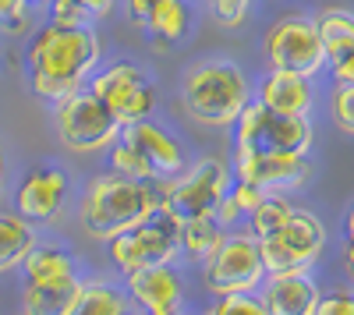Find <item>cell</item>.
Returning <instances> with one entry per match:
<instances>
[{"mask_svg": "<svg viewBox=\"0 0 354 315\" xmlns=\"http://www.w3.org/2000/svg\"><path fill=\"white\" fill-rule=\"evenodd\" d=\"M121 138H128L131 146L145 156V163L156 170V181H160V178H170V174H177V170L188 166L185 146H181V142H177L167 128H160V124L149 121V117L131 121V124H121Z\"/></svg>", "mask_w": 354, "mask_h": 315, "instance_id": "18", "label": "cell"}, {"mask_svg": "<svg viewBox=\"0 0 354 315\" xmlns=\"http://www.w3.org/2000/svg\"><path fill=\"white\" fill-rule=\"evenodd\" d=\"M36 248V223L21 213H0V276L21 269L25 255Z\"/></svg>", "mask_w": 354, "mask_h": 315, "instance_id": "23", "label": "cell"}, {"mask_svg": "<svg viewBox=\"0 0 354 315\" xmlns=\"http://www.w3.org/2000/svg\"><path fill=\"white\" fill-rule=\"evenodd\" d=\"M266 259L259 238L248 231H227L216 251L202 262V283L209 287L216 298L230 291H259V283L266 280Z\"/></svg>", "mask_w": 354, "mask_h": 315, "instance_id": "8", "label": "cell"}, {"mask_svg": "<svg viewBox=\"0 0 354 315\" xmlns=\"http://www.w3.org/2000/svg\"><path fill=\"white\" fill-rule=\"evenodd\" d=\"M4 178H8V160H4V149H0V191H4Z\"/></svg>", "mask_w": 354, "mask_h": 315, "instance_id": "36", "label": "cell"}, {"mask_svg": "<svg viewBox=\"0 0 354 315\" xmlns=\"http://www.w3.org/2000/svg\"><path fill=\"white\" fill-rule=\"evenodd\" d=\"M32 4H43V0H32Z\"/></svg>", "mask_w": 354, "mask_h": 315, "instance_id": "37", "label": "cell"}, {"mask_svg": "<svg viewBox=\"0 0 354 315\" xmlns=\"http://www.w3.org/2000/svg\"><path fill=\"white\" fill-rule=\"evenodd\" d=\"M248 8H252V0H209L213 18L227 28H238L248 18Z\"/></svg>", "mask_w": 354, "mask_h": 315, "instance_id": "30", "label": "cell"}, {"mask_svg": "<svg viewBox=\"0 0 354 315\" xmlns=\"http://www.w3.org/2000/svg\"><path fill=\"white\" fill-rule=\"evenodd\" d=\"M227 227L216 220V213H202V216H188L177 223V245H181V255L192 262H205L216 251V245L223 241Z\"/></svg>", "mask_w": 354, "mask_h": 315, "instance_id": "22", "label": "cell"}, {"mask_svg": "<svg viewBox=\"0 0 354 315\" xmlns=\"http://www.w3.org/2000/svg\"><path fill=\"white\" fill-rule=\"evenodd\" d=\"M330 121L340 135H354V82H337L330 93Z\"/></svg>", "mask_w": 354, "mask_h": 315, "instance_id": "27", "label": "cell"}, {"mask_svg": "<svg viewBox=\"0 0 354 315\" xmlns=\"http://www.w3.org/2000/svg\"><path fill=\"white\" fill-rule=\"evenodd\" d=\"M312 117H294V113H277L266 103H248L241 117L234 121V149L248 153H294L308 156L312 153Z\"/></svg>", "mask_w": 354, "mask_h": 315, "instance_id": "7", "label": "cell"}, {"mask_svg": "<svg viewBox=\"0 0 354 315\" xmlns=\"http://www.w3.org/2000/svg\"><path fill=\"white\" fill-rule=\"evenodd\" d=\"M156 209H160L156 181H138L121 174V170H110V174H100L85 184L78 202V220L88 238L110 241L124 234L128 227L156 216Z\"/></svg>", "mask_w": 354, "mask_h": 315, "instance_id": "2", "label": "cell"}, {"mask_svg": "<svg viewBox=\"0 0 354 315\" xmlns=\"http://www.w3.org/2000/svg\"><path fill=\"white\" fill-rule=\"evenodd\" d=\"M106 153H110L113 170H121V174H128V178H138V181H156V170L145 163V156L131 146L128 138L117 135V138H113V146H110Z\"/></svg>", "mask_w": 354, "mask_h": 315, "instance_id": "25", "label": "cell"}, {"mask_svg": "<svg viewBox=\"0 0 354 315\" xmlns=\"http://www.w3.org/2000/svg\"><path fill=\"white\" fill-rule=\"evenodd\" d=\"M259 294L270 315H315L322 291L312 280V269H270L259 283Z\"/></svg>", "mask_w": 354, "mask_h": 315, "instance_id": "16", "label": "cell"}, {"mask_svg": "<svg viewBox=\"0 0 354 315\" xmlns=\"http://www.w3.org/2000/svg\"><path fill=\"white\" fill-rule=\"evenodd\" d=\"M315 315H354V294H351V291H333V294H319Z\"/></svg>", "mask_w": 354, "mask_h": 315, "instance_id": "32", "label": "cell"}, {"mask_svg": "<svg viewBox=\"0 0 354 315\" xmlns=\"http://www.w3.org/2000/svg\"><path fill=\"white\" fill-rule=\"evenodd\" d=\"M266 269H312L326 251V227L312 209H298L277 227L273 234L259 238Z\"/></svg>", "mask_w": 354, "mask_h": 315, "instance_id": "9", "label": "cell"}, {"mask_svg": "<svg viewBox=\"0 0 354 315\" xmlns=\"http://www.w3.org/2000/svg\"><path fill=\"white\" fill-rule=\"evenodd\" d=\"M46 15L57 25H85V11L78 8V0H46Z\"/></svg>", "mask_w": 354, "mask_h": 315, "instance_id": "31", "label": "cell"}, {"mask_svg": "<svg viewBox=\"0 0 354 315\" xmlns=\"http://www.w3.org/2000/svg\"><path fill=\"white\" fill-rule=\"evenodd\" d=\"M53 128H57L61 146L78 156L106 153L113 146V138L121 135V121L113 117L110 106L88 85H82V89L53 103Z\"/></svg>", "mask_w": 354, "mask_h": 315, "instance_id": "6", "label": "cell"}, {"mask_svg": "<svg viewBox=\"0 0 354 315\" xmlns=\"http://www.w3.org/2000/svg\"><path fill=\"white\" fill-rule=\"evenodd\" d=\"M252 103L248 75L234 61H202L188 68L181 82V106L195 124L234 128L241 110Z\"/></svg>", "mask_w": 354, "mask_h": 315, "instance_id": "3", "label": "cell"}, {"mask_svg": "<svg viewBox=\"0 0 354 315\" xmlns=\"http://www.w3.org/2000/svg\"><path fill=\"white\" fill-rule=\"evenodd\" d=\"M319 39L326 50V68L337 82H354V11L322 8L315 15Z\"/></svg>", "mask_w": 354, "mask_h": 315, "instance_id": "19", "label": "cell"}, {"mask_svg": "<svg viewBox=\"0 0 354 315\" xmlns=\"http://www.w3.org/2000/svg\"><path fill=\"white\" fill-rule=\"evenodd\" d=\"M78 280V262L68 248L36 241L21 262V308L32 315H64Z\"/></svg>", "mask_w": 354, "mask_h": 315, "instance_id": "5", "label": "cell"}, {"mask_svg": "<svg viewBox=\"0 0 354 315\" xmlns=\"http://www.w3.org/2000/svg\"><path fill=\"white\" fill-rule=\"evenodd\" d=\"M124 291L131 305H138L149 315H177L185 308V280L174 269V262L142 266L135 273H124Z\"/></svg>", "mask_w": 354, "mask_h": 315, "instance_id": "14", "label": "cell"}, {"mask_svg": "<svg viewBox=\"0 0 354 315\" xmlns=\"http://www.w3.org/2000/svg\"><path fill=\"white\" fill-rule=\"evenodd\" d=\"M28 11H32V0H0V32L21 36L28 28Z\"/></svg>", "mask_w": 354, "mask_h": 315, "instance_id": "28", "label": "cell"}, {"mask_svg": "<svg viewBox=\"0 0 354 315\" xmlns=\"http://www.w3.org/2000/svg\"><path fill=\"white\" fill-rule=\"evenodd\" d=\"M344 273L354 283V238H347V245H344Z\"/></svg>", "mask_w": 354, "mask_h": 315, "instance_id": "34", "label": "cell"}, {"mask_svg": "<svg viewBox=\"0 0 354 315\" xmlns=\"http://www.w3.org/2000/svg\"><path fill=\"white\" fill-rule=\"evenodd\" d=\"M209 312L213 315H270L259 291H230V294H220L216 305H209Z\"/></svg>", "mask_w": 354, "mask_h": 315, "instance_id": "26", "label": "cell"}, {"mask_svg": "<svg viewBox=\"0 0 354 315\" xmlns=\"http://www.w3.org/2000/svg\"><path fill=\"white\" fill-rule=\"evenodd\" d=\"M266 61L270 68H283V71H298L315 78L326 68V50L319 39V25L308 15H287L280 21H273V28L266 32Z\"/></svg>", "mask_w": 354, "mask_h": 315, "instance_id": "11", "label": "cell"}, {"mask_svg": "<svg viewBox=\"0 0 354 315\" xmlns=\"http://www.w3.org/2000/svg\"><path fill=\"white\" fill-rule=\"evenodd\" d=\"M230 170L238 181H252L266 191H294L301 188L312 174L308 156H294V153H248V149H234Z\"/></svg>", "mask_w": 354, "mask_h": 315, "instance_id": "13", "label": "cell"}, {"mask_svg": "<svg viewBox=\"0 0 354 315\" xmlns=\"http://www.w3.org/2000/svg\"><path fill=\"white\" fill-rule=\"evenodd\" d=\"M113 4H117V0H78V8L85 11L88 21H100V18L113 15Z\"/></svg>", "mask_w": 354, "mask_h": 315, "instance_id": "33", "label": "cell"}, {"mask_svg": "<svg viewBox=\"0 0 354 315\" xmlns=\"http://www.w3.org/2000/svg\"><path fill=\"white\" fill-rule=\"evenodd\" d=\"M106 245H110V259H113L121 276L135 273L142 266L177 262V255H181V245H177V220L160 213V209H156V216L128 227L124 234L110 238Z\"/></svg>", "mask_w": 354, "mask_h": 315, "instance_id": "10", "label": "cell"}, {"mask_svg": "<svg viewBox=\"0 0 354 315\" xmlns=\"http://www.w3.org/2000/svg\"><path fill=\"white\" fill-rule=\"evenodd\" d=\"M230 184H234L230 163L220 160V156H202V160L188 163L185 170H177V174L156 181L160 213L174 216L177 223L188 220V216L216 213L220 198L230 191Z\"/></svg>", "mask_w": 354, "mask_h": 315, "instance_id": "4", "label": "cell"}, {"mask_svg": "<svg viewBox=\"0 0 354 315\" xmlns=\"http://www.w3.org/2000/svg\"><path fill=\"white\" fill-rule=\"evenodd\" d=\"M103 43L93 25H57L46 21L28 43V89L39 99L57 103L82 89L100 64Z\"/></svg>", "mask_w": 354, "mask_h": 315, "instance_id": "1", "label": "cell"}, {"mask_svg": "<svg viewBox=\"0 0 354 315\" xmlns=\"http://www.w3.org/2000/svg\"><path fill=\"white\" fill-rule=\"evenodd\" d=\"M290 213H294V202H290V198H287L283 191H270V195H266L262 202H259V209L248 216V227H252L255 238H266V234H273Z\"/></svg>", "mask_w": 354, "mask_h": 315, "instance_id": "24", "label": "cell"}, {"mask_svg": "<svg viewBox=\"0 0 354 315\" xmlns=\"http://www.w3.org/2000/svg\"><path fill=\"white\" fill-rule=\"evenodd\" d=\"M344 234L347 238H354V206L347 209V216H344Z\"/></svg>", "mask_w": 354, "mask_h": 315, "instance_id": "35", "label": "cell"}, {"mask_svg": "<svg viewBox=\"0 0 354 315\" xmlns=\"http://www.w3.org/2000/svg\"><path fill=\"white\" fill-rule=\"evenodd\" d=\"M68 198V174L61 166H39L25 174L15 191V213H21L28 223H50L61 216Z\"/></svg>", "mask_w": 354, "mask_h": 315, "instance_id": "15", "label": "cell"}, {"mask_svg": "<svg viewBox=\"0 0 354 315\" xmlns=\"http://www.w3.org/2000/svg\"><path fill=\"white\" fill-rule=\"evenodd\" d=\"M124 8H128V18L156 46H177L192 32L188 0H124Z\"/></svg>", "mask_w": 354, "mask_h": 315, "instance_id": "17", "label": "cell"}, {"mask_svg": "<svg viewBox=\"0 0 354 315\" xmlns=\"http://www.w3.org/2000/svg\"><path fill=\"white\" fill-rule=\"evenodd\" d=\"M259 103H266L277 113H294V117H312V106H315V85L308 75L298 71H283V68H270L259 82Z\"/></svg>", "mask_w": 354, "mask_h": 315, "instance_id": "20", "label": "cell"}, {"mask_svg": "<svg viewBox=\"0 0 354 315\" xmlns=\"http://www.w3.org/2000/svg\"><path fill=\"white\" fill-rule=\"evenodd\" d=\"M88 89L110 106V113L121 124L153 117V110H156V89H153L149 75L131 61H117V64L93 71L88 75Z\"/></svg>", "mask_w": 354, "mask_h": 315, "instance_id": "12", "label": "cell"}, {"mask_svg": "<svg viewBox=\"0 0 354 315\" xmlns=\"http://www.w3.org/2000/svg\"><path fill=\"white\" fill-rule=\"evenodd\" d=\"M266 195H270V191L259 188V184H252V181H238V178H234V184H230V198H234V206H238L241 216H252Z\"/></svg>", "mask_w": 354, "mask_h": 315, "instance_id": "29", "label": "cell"}, {"mask_svg": "<svg viewBox=\"0 0 354 315\" xmlns=\"http://www.w3.org/2000/svg\"><path fill=\"white\" fill-rule=\"evenodd\" d=\"M131 305L124 287H113L103 280H78L71 301L64 305V315H124Z\"/></svg>", "mask_w": 354, "mask_h": 315, "instance_id": "21", "label": "cell"}]
</instances>
